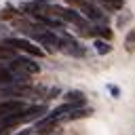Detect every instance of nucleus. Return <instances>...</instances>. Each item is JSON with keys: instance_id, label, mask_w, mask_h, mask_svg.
Here are the masks:
<instances>
[{"instance_id": "obj_6", "label": "nucleus", "mask_w": 135, "mask_h": 135, "mask_svg": "<svg viewBox=\"0 0 135 135\" xmlns=\"http://www.w3.org/2000/svg\"><path fill=\"white\" fill-rule=\"evenodd\" d=\"M13 61H15V65H17V68H21L23 72H27V74H32V76L40 72V65H38L34 59H30V57H19V55H17Z\"/></svg>"}, {"instance_id": "obj_12", "label": "nucleus", "mask_w": 135, "mask_h": 135, "mask_svg": "<svg viewBox=\"0 0 135 135\" xmlns=\"http://www.w3.org/2000/svg\"><path fill=\"white\" fill-rule=\"evenodd\" d=\"M95 51H97V55H108V53H112V44H110V40L97 38V40H95Z\"/></svg>"}, {"instance_id": "obj_2", "label": "nucleus", "mask_w": 135, "mask_h": 135, "mask_svg": "<svg viewBox=\"0 0 135 135\" xmlns=\"http://www.w3.org/2000/svg\"><path fill=\"white\" fill-rule=\"evenodd\" d=\"M57 51H61L63 55H70V57H84V46L76 40V38H72L70 34H59V42H57Z\"/></svg>"}, {"instance_id": "obj_3", "label": "nucleus", "mask_w": 135, "mask_h": 135, "mask_svg": "<svg viewBox=\"0 0 135 135\" xmlns=\"http://www.w3.org/2000/svg\"><path fill=\"white\" fill-rule=\"evenodd\" d=\"M6 46H13V49H17V51H21V53H27V55H32V57H44V49H40V46H36L32 40H27V38H6V40H2Z\"/></svg>"}, {"instance_id": "obj_11", "label": "nucleus", "mask_w": 135, "mask_h": 135, "mask_svg": "<svg viewBox=\"0 0 135 135\" xmlns=\"http://www.w3.org/2000/svg\"><path fill=\"white\" fill-rule=\"evenodd\" d=\"M15 57H17V49H13V46H6V44L0 40V61L15 59Z\"/></svg>"}, {"instance_id": "obj_13", "label": "nucleus", "mask_w": 135, "mask_h": 135, "mask_svg": "<svg viewBox=\"0 0 135 135\" xmlns=\"http://www.w3.org/2000/svg\"><path fill=\"white\" fill-rule=\"evenodd\" d=\"M63 101H86V97L82 91H68L63 95Z\"/></svg>"}, {"instance_id": "obj_5", "label": "nucleus", "mask_w": 135, "mask_h": 135, "mask_svg": "<svg viewBox=\"0 0 135 135\" xmlns=\"http://www.w3.org/2000/svg\"><path fill=\"white\" fill-rule=\"evenodd\" d=\"M57 120H51V118H46V116H42V118H38L36 120V124H34V133L36 135H53L55 133V129H57Z\"/></svg>"}, {"instance_id": "obj_1", "label": "nucleus", "mask_w": 135, "mask_h": 135, "mask_svg": "<svg viewBox=\"0 0 135 135\" xmlns=\"http://www.w3.org/2000/svg\"><path fill=\"white\" fill-rule=\"evenodd\" d=\"M32 74L15 65L13 59L0 61V84H30Z\"/></svg>"}, {"instance_id": "obj_7", "label": "nucleus", "mask_w": 135, "mask_h": 135, "mask_svg": "<svg viewBox=\"0 0 135 135\" xmlns=\"http://www.w3.org/2000/svg\"><path fill=\"white\" fill-rule=\"evenodd\" d=\"M91 114H93V110H91V108L80 105V108H76V110H72V112L63 114V116L59 118V122H70V120H78V118H89Z\"/></svg>"}, {"instance_id": "obj_10", "label": "nucleus", "mask_w": 135, "mask_h": 135, "mask_svg": "<svg viewBox=\"0 0 135 135\" xmlns=\"http://www.w3.org/2000/svg\"><path fill=\"white\" fill-rule=\"evenodd\" d=\"M23 13L19 11V8H15V6H6V8H2L0 11V23L2 21H6V19H15V17H21Z\"/></svg>"}, {"instance_id": "obj_17", "label": "nucleus", "mask_w": 135, "mask_h": 135, "mask_svg": "<svg viewBox=\"0 0 135 135\" xmlns=\"http://www.w3.org/2000/svg\"><path fill=\"white\" fill-rule=\"evenodd\" d=\"M15 135H30V131H19V133H15Z\"/></svg>"}, {"instance_id": "obj_14", "label": "nucleus", "mask_w": 135, "mask_h": 135, "mask_svg": "<svg viewBox=\"0 0 135 135\" xmlns=\"http://www.w3.org/2000/svg\"><path fill=\"white\" fill-rule=\"evenodd\" d=\"M124 49L131 53V51H135V30H131L129 34H127V38H124Z\"/></svg>"}, {"instance_id": "obj_9", "label": "nucleus", "mask_w": 135, "mask_h": 135, "mask_svg": "<svg viewBox=\"0 0 135 135\" xmlns=\"http://www.w3.org/2000/svg\"><path fill=\"white\" fill-rule=\"evenodd\" d=\"M103 11H110V13H116L124 6V0H95Z\"/></svg>"}, {"instance_id": "obj_8", "label": "nucleus", "mask_w": 135, "mask_h": 135, "mask_svg": "<svg viewBox=\"0 0 135 135\" xmlns=\"http://www.w3.org/2000/svg\"><path fill=\"white\" fill-rule=\"evenodd\" d=\"M91 36H95V38H103V40H112L114 32L108 27V23H93V25H91Z\"/></svg>"}, {"instance_id": "obj_15", "label": "nucleus", "mask_w": 135, "mask_h": 135, "mask_svg": "<svg viewBox=\"0 0 135 135\" xmlns=\"http://www.w3.org/2000/svg\"><path fill=\"white\" fill-rule=\"evenodd\" d=\"M131 19H133V15H131L129 11H124V15H120V17H118V21H116V25H118V27H124V25H127V23H129Z\"/></svg>"}, {"instance_id": "obj_16", "label": "nucleus", "mask_w": 135, "mask_h": 135, "mask_svg": "<svg viewBox=\"0 0 135 135\" xmlns=\"http://www.w3.org/2000/svg\"><path fill=\"white\" fill-rule=\"evenodd\" d=\"M108 91H110V95H112L114 99H118V97H120V89H118L116 84H108Z\"/></svg>"}, {"instance_id": "obj_4", "label": "nucleus", "mask_w": 135, "mask_h": 135, "mask_svg": "<svg viewBox=\"0 0 135 135\" xmlns=\"http://www.w3.org/2000/svg\"><path fill=\"white\" fill-rule=\"evenodd\" d=\"M25 108H27L25 99H0V116L13 114V112H21Z\"/></svg>"}]
</instances>
